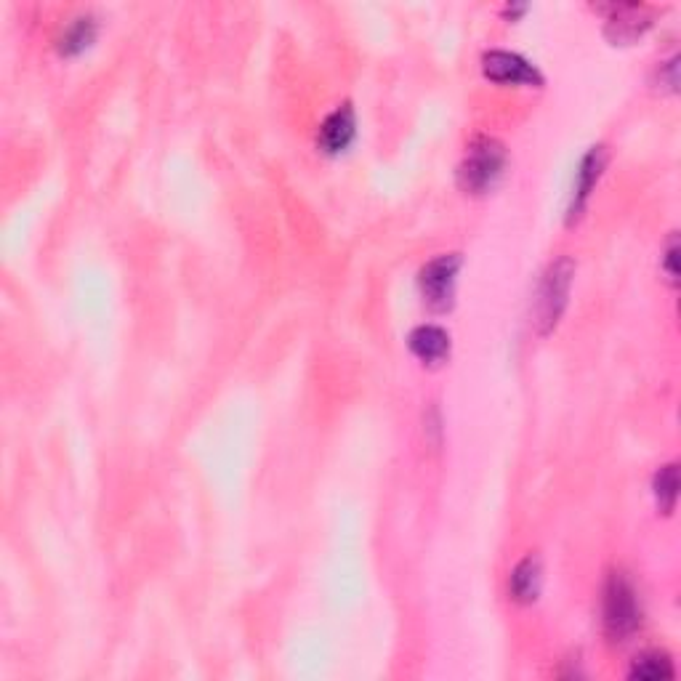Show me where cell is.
Returning <instances> with one entry per match:
<instances>
[{"label":"cell","mask_w":681,"mask_h":681,"mask_svg":"<svg viewBox=\"0 0 681 681\" xmlns=\"http://www.w3.org/2000/svg\"><path fill=\"white\" fill-rule=\"evenodd\" d=\"M458 269H461V256L458 253L439 256V259L429 261L421 269V293L434 312H445L453 304Z\"/></svg>","instance_id":"obj_4"},{"label":"cell","mask_w":681,"mask_h":681,"mask_svg":"<svg viewBox=\"0 0 681 681\" xmlns=\"http://www.w3.org/2000/svg\"><path fill=\"white\" fill-rule=\"evenodd\" d=\"M642 623V610L636 602V591L623 572H612L604 586V631L610 642H626Z\"/></svg>","instance_id":"obj_1"},{"label":"cell","mask_w":681,"mask_h":681,"mask_svg":"<svg viewBox=\"0 0 681 681\" xmlns=\"http://www.w3.org/2000/svg\"><path fill=\"white\" fill-rule=\"evenodd\" d=\"M628 676L642 681L671 679V676H674V663H671V658L663 655V652H644V655H639V658L634 660V666H631Z\"/></svg>","instance_id":"obj_11"},{"label":"cell","mask_w":681,"mask_h":681,"mask_svg":"<svg viewBox=\"0 0 681 681\" xmlns=\"http://www.w3.org/2000/svg\"><path fill=\"white\" fill-rule=\"evenodd\" d=\"M410 352L418 357V360L429 362V365H437L447 357L450 352V336L445 330L437 328V325H421L415 328L408 338Z\"/></svg>","instance_id":"obj_7"},{"label":"cell","mask_w":681,"mask_h":681,"mask_svg":"<svg viewBox=\"0 0 681 681\" xmlns=\"http://www.w3.org/2000/svg\"><path fill=\"white\" fill-rule=\"evenodd\" d=\"M676 253H679V240H676V235L668 240V251H666V274L668 280L674 282L676 285Z\"/></svg>","instance_id":"obj_14"},{"label":"cell","mask_w":681,"mask_h":681,"mask_svg":"<svg viewBox=\"0 0 681 681\" xmlns=\"http://www.w3.org/2000/svg\"><path fill=\"white\" fill-rule=\"evenodd\" d=\"M541 594V562L538 556H527L511 572V596L522 604H530Z\"/></svg>","instance_id":"obj_10"},{"label":"cell","mask_w":681,"mask_h":681,"mask_svg":"<svg viewBox=\"0 0 681 681\" xmlns=\"http://www.w3.org/2000/svg\"><path fill=\"white\" fill-rule=\"evenodd\" d=\"M575 267H572L570 259L554 261L551 267L546 269L541 280V288H538V298H535V325L541 330L543 336L551 333L556 328V322L562 317L564 306H567V293H570V282Z\"/></svg>","instance_id":"obj_2"},{"label":"cell","mask_w":681,"mask_h":681,"mask_svg":"<svg viewBox=\"0 0 681 681\" xmlns=\"http://www.w3.org/2000/svg\"><path fill=\"white\" fill-rule=\"evenodd\" d=\"M650 27V16L644 14L639 6H615L612 8L610 22H607V35L615 43H631Z\"/></svg>","instance_id":"obj_8"},{"label":"cell","mask_w":681,"mask_h":681,"mask_svg":"<svg viewBox=\"0 0 681 681\" xmlns=\"http://www.w3.org/2000/svg\"><path fill=\"white\" fill-rule=\"evenodd\" d=\"M354 131H357V120H354L352 104H344L338 107L333 115H330L320 128V147L328 152V155H338L344 152L354 139Z\"/></svg>","instance_id":"obj_6"},{"label":"cell","mask_w":681,"mask_h":681,"mask_svg":"<svg viewBox=\"0 0 681 681\" xmlns=\"http://www.w3.org/2000/svg\"><path fill=\"white\" fill-rule=\"evenodd\" d=\"M602 168H604V149L594 147L586 157H583V163H580L578 187H575V197H572V205H570V221L578 219L580 211L586 208V200H588V195H591V189H594L596 181H599V176H602Z\"/></svg>","instance_id":"obj_9"},{"label":"cell","mask_w":681,"mask_h":681,"mask_svg":"<svg viewBox=\"0 0 681 681\" xmlns=\"http://www.w3.org/2000/svg\"><path fill=\"white\" fill-rule=\"evenodd\" d=\"M94 35H96L94 19H91V16H80V19H75V24H72L70 30L64 32L59 51H62V54H67V56L80 54L83 48L91 46Z\"/></svg>","instance_id":"obj_13"},{"label":"cell","mask_w":681,"mask_h":681,"mask_svg":"<svg viewBox=\"0 0 681 681\" xmlns=\"http://www.w3.org/2000/svg\"><path fill=\"white\" fill-rule=\"evenodd\" d=\"M485 75L495 83H514V86H541V72L519 54L509 51H490L485 56Z\"/></svg>","instance_id":"obj_5"},{"label":"cell","mask_w":681,"mask_h":681,"mask_svg":"<svg viewBox=\"0 0 681 681\" xmlns=\"http://www.w3.org/2000/svg\"><path fill=\"white\" fill-rule=\"evenodd\" d=\"M655 498H658V506L663 514H671L676 506V498H679V466L676 463H668L658 471L655 477Z\"/></svg>","instance_id":"obj_12"},{"label":"cell","mask_w":681,"mask_h":681,"mask_svg":"<svg viewBox=\"0 0 681 681\" xmlns=\"http://www.w3.org/2000/svg\"><path fill=\"white\" fill-rule=\"evenodd\" d=\"M503 165H506V152L503 144L495 139H479L471 144L469 155L458 168V181L466 192H487L495 181L501 179Z\"/></svg>","instance_id":"obj_3"}]
</instances>
